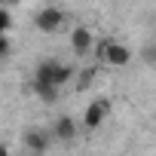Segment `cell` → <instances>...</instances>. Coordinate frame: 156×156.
<instances>
[{
	"label": "cell",
	"instance_id": "cell-1",
	"mask_svg": "<svg viewBox=\"0 0 156 156\" xmlns=\"http://www.w3.org/2000/svg\"><path fill=\"white\" fill-rule=\"evenodd\" d=\"M73 76V67L58 61V58H43L37 67H34V76H31V89L40 101L46 104H55L61 98V89L70 83Z\"/></svg>",
	"mask_w": 156,
	"mask_h": 156
},
{
	"label": "cell",
	"instance_id": "cell-2",
	"mask_svg": "<svg viewBox=\"0 0 156 156\" xmlns=\"http://www.w3.org/2000/svg\"><path fill=\"white\" fill-rule=\"evenodd\" d=\"M92 52H95L104 64H110V67H126V64L135 58L132 49H129L126 43H119V40H101V43L92 46Z\"/></svg>",
	"mask_w": 156,
	"mask_h": 156
},
{
	"label": "cell",
	"instance_id": "cell-3",
	"mask_svg": "<svg viewBox=\"0 0 156 156\" xmlns=\"http://www.w3.org/2000/svg\"><path fill=\"white\" fill-rule=\"evenodd\" d=\"M64 22H67V12L58 9V6H43L34 16V28L43 31V34H55L58 28H64Z\"/></svg>",
	"mask_w": 156,
	"mask_h": 156
},
{
	"label": "cell",
	"instance_id": "cell-4",
	"mask_svg": "<svg viewBox=\"0 0 156 156\" xmlns=\"http://www.w3.org/2000/svg\"><path fill=\"white\" fill-rule=\"evenodd\" d=\"M107 116H110V98H95V101L86 107V113H83V129L95 132V129L104 126Z\"/></svg>",
	"mask_w": 156,
	"mask_h": 156
},
{
	"label": "cell",
	"instance_id": "cell-5",
	"mask_svg": "<svg viewBox=\"0 0 156 156\" xmlns=\"http://www.w3.org/2000/svg\"><path fill=\"white\" fill-rule=\"evenodd\" d=\"M92 46H95V37H92L89 28H73V34H70V49H73L76 58H86V55L92 52Z\"/></svg>",
	"mask_w": 156,
	"mask_h": 156
},
{
	"label": "cell",
	"instance_id": "cell-6",
	"mask_svg": "<svg viewBox=\"0 0 156 156\" xmlns=\"http://www.w3.org/2000/svg\"><path fill=\"white\" fill-rule=\"evenodd\" d=\"M76 132H80V126H76V119H73V116H61V119H58V122L52 126L49 138H58V141L70 144V141L76 138Z\"/></svg>",
	"mask_w": 156,
	"mask_h": 156
},
{
	"label": "cell",
	"instance_id": "cell-7",
	"mask_svg": "<svg viewBox=\"0 0 156 156\" xmlns=\"http://www.w3.org/2000/svg\"><path fill=\"white\" fill-rule=\"evenodd\" d=\"M25 147L43 153V150L49 147V132H43V129H28V132H25Z\"/></svg>",
	"mask_w": 156,
	"mask_h": 156
},
{
	"label": "cell",
	"instance_id": "cell-8",
	"mask_svg": "<svg viewBox=\"0 0 156 156\" xmlns=\"http://www.w3.org/2000/svg\"><path fill=\"white\" fill-rule=\"evenodd\" d=\"M9 28H12V16H9V9L0 6V34H6Z\"/></svg>",
	"mask_w": 156,
	"mask_h": 156
},
{
	"label": "cell",
	"instance_id": "cell-9",
	"mask_svg": "<svg viewBox=\"0 0 156 156\" xmlns=\"http://www.w3.org/2000/svg\"><path fill=\"white\" fill-rule=\"evenodd\" d=\"M12 52V43H9V37L6 34H0V58H3V55H9Z\"/></svg>",
	"mask_w": 156,
	"mask_h": 156
}]
</instances>
